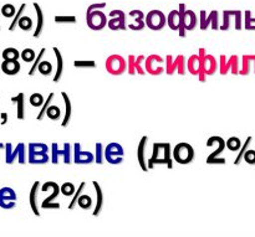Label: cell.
I'll use <instances>...</instances> for the list:
<instances>
[{
	"label": "cell",
	"instance_id": "6da1fadb",
	"mask_svg": "<svg viewBox=\"0 0 255 237\" xmlns=\"http://www.w3.org/2000/svg\"><path fill=\"white\" fill-rule=\"evenodd\" d=\"M154 165H166L168 169H173V156L169 143H153L152 156L148 159V168L153 169Z\"/></svg>",
	"mask_w": 255,
	"mask_h": 237
},
{
	"label": "cell",
	"instance_id": "7a4b0ae2",
	"mask_svg": "<svg viewBox=\"0 0 255 237\" xmlns=\"http://www.w3.org/2000/svg\"><path fill=\"white\" fill-rule=\"evenodd\" d=\"M51 160L49 157V147L45 143H29L27 161L31 165H44Z\"/></svg>",
	"mask_w": 255,
	"mask_h": 237
},
{
	"label": "cell",
	"instance_id": "3957f363",
	"mask_svg": "<svg viewBox=\"0 0 255 237\" xmlns=\"http://www.w3.org/2000/svg\"><path fill=\"white\" fill-rule=\"evenodd\" d=\"M199 57H201V67H202V74L198 77L201 82L207 81V76H213L217 71H218V60L206 52V49L201 47L198 51Z\"/></svg>",
	"mask_w": 255,
	"mask_h": 237
},
{
	"label": "cell",
	"instance_id": "277c9868",
	"mask_svg": "<svg viewBox=\"0 0 255 237\" xmlns=\"http://www.w3.org/2000/svg\"><path fill=\"white\" fill-rule=\"evenodd\" d=\"M26 146L24 143H17L15 148H12L11 143L5 144V163L7 165H11L15 161L24 165L27 163V156H26Z\"/></svg>",
	"mask_w": 255,
	"mask_h": 237
},
{
	"label": "cell",
	"instance_id": "5b68a950",
	"mask_svg": "<svg viewBox=\"0 0 255 237\" xmlns=\"http://www.w3.org/2000/svg\"><path fill=\"white\" fill-rule=\"evenodd\" d=\"M172 156H173V160L176 163L181 164V165H187V164H191L194 160L196 152H194L193 147L191 144L182 142V143H178L172 149Z\"/></svg>",
	"mask_w": 255,
	"mask_h": 237
},
{
	"label": "cell",
	"instance_id": "8992f818",
	"mask_svg": "<svg viewBox=\"0 0 255 237\" xmlns=\"http://www.w3.org/2000/svg\"><path fill=\"white\" fill-rule=\"evenodd\" d=\"M216 146V149L212 152L211 154L207 158V164L209 165H216V164H226V159L219 158V154L223 153L224 149L227 148L226 141H224L222 137L219 136H213L207 141V147H214Z\"/></svg>",
	"mask_w": 255,
	"mask_h": 237
},
{
	"label": "cell",
	"instance_id": "52a82bcc",
	"mask_svg": "<svg viewBox=\"0 0 255 237\" xmlns=\"http://www.w3.org/2000/svg\"><path fill=\"white\" fill-rule=\"evenodd\" d=\"M40 190H41L42 193H45V191L47 190H51V195H49L46 199L42 200L41 205H40L41 209H45V210H49V209H51V210H57V209L61 208L59 203H55V199L59 196V194H61V186H59V184L55 183V181H46V183L41 186Z\"/></svg>",
	"mask_w": 255,
	"mask_h": 237
},
{
	"label": "cell",
	"instance_id": "ba28073f",
	"mask_svg": "<svg viewBox=\"0 0 255 237\" xmlns=\"http://www.w3.org/2000/svg\"><path fill=\"white\" fill-rule=\"evenodd\" d=\"M168 76H173L176 72L178 75L184 76L187 72V60L184 55H178L176 59H173L172 55H167L166 56V70H164Z\"/></svg>",
	"mask_w": 255,
	"mask_h": 237
},
{
	"label": "cell",
	"instance_id": "9c48e42d",
	"mask_svg": "<svg viewBox=\"0 0 255 237\" xmlns=\"http://www.w3.org/2000/svg\"><path fill=\"white\" fill-rule=\"evenodd\" d=\"M105 67H106V71L112 76H121L127 71V61L121 55L115 54L107 57Z\"/></svg>",
	"mask_w": 255,
	"mask_h": 237
},
{
	"label": "cell",
	"instance_id": "30bf717a",
	"mask_svg": "<svg viewBox=\"0 0 255 237\" xmlns=\"http://www.w3.org/2000/svg\"><path fill=\"white\" fill-rule=\"evenodd\" d=\"M86 24L94 31H100L107 26V16L100 9L90 10L86 12Z\"/></svg>",
	"mask_w": 255,
	"mask_h": 237
},
{
	"label": "cell",
	"instance_id": "8fae6325",
	"mask_svg": "<svg viewBox=\"0 0 255 237\" xmlns=\"http://www.w3.org/2000/svg\"><path fill=\"white\" fill-rule=\"evenodd\" d=\"M124 156H125V151L122 148L121 144L116 143H110L109 146L105 148V160L107 163L112 164V165H119L124 161Z\"/></svg>",
	"mask_w": 255,
	"mask_h": 237
},
{
	"label": "cell",
	"instance_id": "7c38bea8",
	"mask_svg": "<svg viewBox=\"0 0 255 237\" xmlns=\"http://www.w3.org/2000/svg\"><path fill=\"white\" fill-rule=\"evenodd\" d=\"M239 57L238 55H232L229 59H227L226 55H221L219 57V72L222 76L228 75V72H232L234 76L239 75Z\"/></svg>",
	"mask_w": 255,
	"mask_h": 237
},
{
	"label": "cell",
	"instance_id": "4fadbf2b",
	"mask_svg": "<svg viewBox=\"0 0 255 237\" xmlns=\"http://www.w3.org/2000/svg\"><path fill=\"white\" fill-rule=\"evenodd\" d=\"M144 21H146V26H148V29L153 30V31H159L166 26L167 17L161 10H151L146 15Z\"/></svg>",
	"mask_w": 255,
	"mask_h": 237
},
{
	"label": "cell",
	"instance_id": "5bb4252c",
	"mask_svg": "<svg viewBox=\"0 0 255 237\" xmlns=\"http://www.w3.org/2000/svg\"><path fill=\"white\" fill-rule=\"evenodd\" d=\"M61 157L64 159V163L66 164H71L72 159H71V146L70 143H65L64 144V149H59V144L57 143H52L51 144V163L54 165H57L59 164V158Z\"/></svg>",
	"mask_w": 255,
	"mask_h": 237
},
{
	"label": "cell",
	"instance_id": "9a60e30c",
	"mask_svg": "<svg viewBox=\"0 0 255 237\" xmlns=\"http://www.w3.org/2000/svg\"><path fill=\"white\" fill-rule=\"evenodd\" d=\"M17 196L14 189L4 186L0 189V208L4 210H12L16 206Z\"/></svg>",
	"mask_w": 255,
	"mask_h": 237
},
{
	"label": "cell",
	"instance_id": "2e32d148",
	"mask_svg": "<svg viewBox=\"0 0 255 237\" xmlns=\"http://www.w3.org/2000/svg\"><path fill=\"white\" fill-rule=\"evenodd\" d=\"M164 60L162 59L159 55H149L148 57H146V60H144V70H146V72H148L149 75H152V76H159V75H162L164 72V70L162 66H157V64H162Z\"/></svg>",
	"mask_w": 255,
	"mask_h": 237
},
{
	"label": "cell",
	"instance_id": "e0dca14e",
	"mask_svg": "<svg viewBox=\"0 0 255 237\" xmlns=\"http://www.w3.org/2000/svg\"><path fill=\"white\" fill-rule=\"evenodd\" d=\"M110 17H111V20H109V22H107L110 30H112V31H119V30L127 29L126 14L122 10H112L110 12Z\"/></svg>",
	"mask_w": 255,
	"mask_h": 237
},
{
	"label": "cell",
	"instance_id": "ac0fdd59",
	"mask_svg": "<svg viewBox=\"0 0 255 237\" xmlns=\"http://www.w3.org/2000/svg\"><path fill=\"white\" fill-rule=\"evenodd\" d=\"M167 22H168V26L171 27L173 31H178L179 36L181 37L187 36V31L183 26L182 15H181V12H179V10H172V11L169 12Z\"/></svg>",
	"mask_w": 255,
	"mask_h": 237
},
{
	"label": "cell",
	"instance_id": "d6986e66",
	"mask_svg": "<svg viewBox=\"0 0 255 237\" xmlns=\"http://www.w3.org/2000/svg\"><path fill=\"white\" fill-rule=\"evenodd\" d=\"M147 147H148V137L143 136L139 141L138 147H137V160H138L139 166L144 173L149 170L148 159H147Z\"/></svg>",
	"mask_w": 255,
	"mask_h": 237
},
{
	"label": "cell",
	"instance_id": "ffe728a7",
	"mask_svg": "<svg viewBox=\"0 0 255 237\" xmlns=\"http://www.w3.org/2000/svg\"><path fill=\"white\" fill-rule=\"evenodd\" d=\"M179 12L182 15V21H183V26L186 29V31H192L197 27L198 21H197V15L196 12L192 11V10H187L186 5L181 4L179 5Z\"/></svg>",
	"mask_w": 255,
	"mask_h": 237
},
{
	"label": "cell",
	"instance_id": "44dd1931",
	"mask_svg": "<svg viewBox=\"0 0 255 237\" xmlns=\"http://www.w3.org/2000/svg\"><path fill=\"white\" fill-rule=\"evenodd\" d=\"M95 161V154L91 152H84L81 151V144L75 143L74 144V163L79 164V165H87Z\"/></svg>",
	"mask_w": 255,
	"mask_h": 237
},
{
	"label": "cell",
	"instance_id": "7402d4cb",
	"mask_svg": "<svg viewBox=\"0 0 255 237\" xmlns=\"http://www.w3.org/2000/svg\"><path fill=\"white\" fill-rule=\"evenodd\" d=\"M144 60H146V57L143 55H139L138 57H136L134 55H129L128 62H127V71H128V75L133 76V75L138 74L141 76H143L146 74V70L141 66V64Z\"/></svg>",
	"mask_w": 255,
	"mask_h": 237
},
{
	"label": "cell",
	"instance_id": "603a6c76",
	"mask_svg": "<svg viewBox=\"0 0 255 237\" xmlns=\"http://www.w3.org/2000/svg\"><path fill=\"white\" fill-rule=\"evenodd\" d=\"M209 26L213 30L221 29L218 22V12L212 11L211 14L207 15L206 11H201V24H199V27L202 30H207Z\"/></svg>",
	"mask_w": 255,
	"mask_h": 237
},
{
	"label": "cell",
	"instance_id": "cb8c5ba5",
	"mask_svg": "<svg viewBox=\"0 0 255 237\" xmlns=\"http://www.w3.org/2000/svg\"><path fill=\"white\" fill-rule=\"evenodd\" d=\"M41 188V185H40V181H35L34 184H32L31 189H30V193H29V205H30V209L32 210V213H34L35 216H37V218H40V210H39V203H37V196H39V189Z\"/></svg>",
	"mask_w": 255,
	"mask_h": 237
},
{
	"label": "cell",
	"instance_id": "d4e9b609",
	"mask_svg": "<svg viewBox=\"0 0 255 237\" xmlns=\"http://www.w3.org/2000/svg\"><path fill=\"white\" fill-rule=\"evenodd\" d=\"M129 16L133 17V22L128 24V29L133 30V31H141V30L144 29V26H146V21H144L146 16H144L141 10H132L129 12Z\"/></svg>",
	"mask_w": 255,
	"mask_h": 237
},
{
	"label": "cell",
	"instance_id": "484cf974",
	"mask_svg": "<svg viewBox=\"0 0 255 237\" xmlns=\"http://www.w3.org/2000/svg\"><path fill=\"white\" fill-rule=\"evenodd\" d=\"M12 104L16 106V118L19 121H24L25 119V94L22 92L17 93L16 96L10 98Z\"/></svg>",
	"mask_w": 255,
	"mask_h": 237
},
{
	"label": "cell",
	"instance_id": "4316f807",
	"mask_svg": "<svg viewBox=\"0 0 255 237\" xmlns=\"http://www.w3.org/2000/svg\"><path fill=\"white\" fill-rule=\"evenodd\" d=\"M20 62L19 60H4L1 62V71L7 76H15L20 72Z\"/></svg>",
	"mask_w": 255,
	"mask_h": 237
},
{
	"label": "cell",
	"instance_id": "83f0119b",
	"mask_svg": "<svg viewBox=\"0 0 255 237\" xmlns=\"http://www.w3.org/2000/svg\"><path fill=\"white\" fill-rule=\"evenodd\" d=\"M187 69L188 72L193 76L199 77L202 74V67H201V57L198 54H194L192 56H189V59L187 60Z\"/></svg>",
	"mask_w": 255,
	"mask_h": 237
},
{
	"label": "cell",
	"instance_id": "f1b7e54d",
	"mask_svg": "<svg viewBox=\"0 0 255 237\" xmlns=\"http://www.w3.org/2000/svg\"><path fill=\"white\" fill-rule=\"evenodd\" d=\"M92 185H94L95 188V191H96V208H95L94 213H92V215L95 216V218H97V216L101 214L102 211V208H104V203H105V195H104V191H102V188L101 185L99 184V181H92Z\"/></svg>",
	"mask_w": 255,
	"mask_h": 237
},
{
	"label": "cell",
	"instance_id": "f546056e",
	"mask_svg": "<svg viewBox=\"0 0 255 237\" xmlns=\"http://www.w3.org/2000/svg\"><path fill=\"white\" fill-rule=\"evenodd\" d=\"M61 97L64 99V104H65V114H64V119L61 121V127L65 128L70 124L71 122V117H72V103L71 99H70L69 94L66 92H61Z\"/></svg>",
	"mask_w": 255,
	"mask_h": 237
},
{
	"label": "cell",
	"instance_id": "4dcf8cb0",
	"mask_svg": "<svg viewBox=\"0 0 255 237\" xmlns=\"http://www.w3.org/2000/svg\"><path fill=\"white\" fill-rule=\"evenodd\" d=\"M54 54H55V57H56V71H55V75H54V79L52 81L55 82V83H57V82L61 79L62 77V74H64V69H65V64H64V57H62V54L61 51H60L57 47H54Z\"/></svg>",
	"mask_w": 255,
	"mask_h": 237
},
{
	"label": "cell",
	"instance_id": "1f68e13d",
	"mask_svg": "<svg viewBox=\"0 0 255 237\" xmlns=\"http://www.w3.org/2000/svg\"><path fill=\"white\" fill-rule=\"evenodd\" d=\"M252 66L254 67L255 74V55H243L242 56V69L239 70L241 76H248L251 74Z\"/></svg>",
	"mask_w": 255,
	"mask_h": 237
},
{
	"label": "cell",
	"instance_id": "d6a6232c",
	"mask_svg": "<svg viewBox=\"0 0 255 237\" xmlns=\"http://www.w3.org/2000/svg\"><path fill=\"white\" fill-rule=\"evenodd\" d=\"M34 7L35 10H36V15H37V25H36V30L34 31V37L35 39H37V37H40V35H41L42 30H44V14H42L41 9H40V6L37 4H34Z\"/></svg>",
	"mask_w": 255,
	"mask_h": 237
},
{
	"label": "cell",
	"instance_id": "836d02e7",
	"mask_svg": "<svg viewBox=\"0 0 255 237\" xmlns=\"http://www.w3.org/2000/svg\"><path fill=\"white\" fill-rule=\"evenodd\" d=\"M54 97H55V93H54V92H51V93L49 94V97H47V98L45 99L44 104H42V106H41V109H40V111H39V114H37V116H36L37 121H42V119H44V117L46 116V111H47V108H49L50 104H51V102H52V99H54Z\"/></svg>",
	"mask_w": 255,
	"mask_h": 237
},
{
	"label": "cell",
	"instance_id": "e575fe53",
	"mask_svg": "<svg viewBox=\"0 0 255 237\" xmlns=\"http://www.w3.org/2000/svg\"><path fill=\"white\" fill-rule=\"evenodd\" d=\"M52 70H54L52 64L50 61H46V60H42L39 66H37V71L42 76H50L52 74Z\"/></svg>",
	"mask_w": 255,
	"mask_h": 237
},
{
	"label": "cell",
	"instance_id": "d590c367",
	"mask_svg": "<svg viewBox=\"0 0 255 237\" xmlns=\"http://www.w3.org/2000/svg\"><path fill=\"white\" fill-rule=\"evenodd\" d=\"M252 139H253V137H248V138H247V141L244 142L243 146H242V148L239 149L238 156H237L236 160H234V165H239V164H241V161L243 160L244 153H246V152L248 151L249 146H251V143H252Z\"/></svg>",
	"mask_w": 255,
	"mask_h": 237
},
{
	"label": "cell",
	"instance_id": "8d00e7d4",
	"mask_svg": "<svg viewBox=\"0 0 255 237\" xmlns=\"http://www.w3.org/2000/svg\"><path fill=\"white\" fill-rule=\"evenodd\" d=\"M105 161V148L102 143L95 144V163L101 165Z\"/></svg>",
	"mask_w": 255,
	"mask_h": 237
},
{
	"label": "cell",
	"instance_id": "74e56055",
	"mask_svg": "<svg viewBox=\"0 0 255 237\" xmlns=\"http://www.w3.org/2000/svg\"><path fill=\"white\" fill-rule=\"evenodd\" d=\"M45 52H46V49H45V47H42V49L40 50L39 55H37V56H36V59H35V60H34V62H32L31 69H30V70H29V72H27V75H29L30 77H32V76H34L35 74H36V71H37V66H39L40 62L42 61V57H44Z\"/></svg>",
	"mask_w": 255,
	"mask_h": 237
},
{
	"label": "cell",
	"instance_id": "f35d334b",
	"mask_svg": "<svg viewBox=\"0 0 255 237\" xmlns=\"http://www.w3.org/2000/svg\"><path fill=\"white\" fill-rule=\"evenodd\" d=\"M226 144H227V148H228L231 152H239V149H241L242 146H243L241 139H239L238 137H231V138L226 142Z\"/></svg>",
	"mask_w": 255,
	"mask_h": 237
},
{
	"label": "cell",
	"instance_id": "ab89813d",
	"mask_svg": "<svg viewBox=\"0 0 255 237\" xmlns=\"http://www.w3.org/2000/svg\"><path fill=\"white\" fill-rule=\"evenodd\" d=\"M4 60H19L20 52L15 47H6L1 54Z\"/></svg>",
	"mask_w": 255,
	"mask_h": 237
},
{
	"label": "cell",
	"instance_id": "60d3db41",
	"mask_svg": "<svg viewBox=\"0 0 255 237\" xmlns=\"http://www.w3.org/2000/svg\"><path fill=\"white\" fill-rule=\"evenodd\" d=\"M85 188H86V183H85V181H82V183L80 184L79 189H77V190H76V193H75L74 196H72L71 201H70V204H69V210H74L75 206L77 205V200H79V196L81 195L82 191L85 190Z\"/></svg>",
	"mask_w": 255,
	"mask_h": 237
},
{
	"label": "cell",
	"instance_id": "b9f144b4",
	"mask_svg": "<svg viewBox=\"0 0 255 237\" xmlns=\"http://www.w3.org/2000/svg\"><path fill=\"white\" fill-rule=\"evenodd\" d=\"M29 102L32 107H35V108H41V106L44 104L45 99H44V96H42L41 93L36 92V93H32L31 96H30Z\"/></svg>",
	"mask_w": 255,
	"mask_h": 237
},
{
	"label": "cell",
	"instance_id": "7bdbcfd3",
	"mask_svg": "<svg viewBox=\"0 0 255 237\" xmlns=\"http://www.w3.org/2000/svg\"><path fill=\"white\" fill-rule=\"evenodd\" d=\"M77 205L82 209V210H89L92 208V199L89 195H80L79 200H77Z\"/></svg>",
	"mask_w": 255,
	"mask_h": 237
},
{
	"label": "cell",
	"instance_id": "ee69618b",
	"mask_svg": "<svg viewBox=\"0 0 255 237\" xmlns=\"http://www.w3.org/2000/svg\"><path fill=\"white\" fill-rule=\"evenodd\" d=\"M74 66L77 69H95L97 65L94 60H75Z\"/></svg>",
	"mask_w": 255,
	"mask_h": 237
},
{
	"label": "cell",
	"instance_id": "f6af8a7d",
	"mask_svg": "<svg viewBox=\"0 0 255 237\" xmlns=\"http://www.w3.org/2000/svg\"><path fill=\"white\" fill-rule=\"evenodd\" d=\"M20 57H21L22 61L29 64V62H34V60L36 59V54H35L34 50L27 47V49H24L21 52H20Z\"/></svg>",
	"mask_w": 255,
	"mask_h": 237
},
{
	"label": "cell",
	"instance_id": "bcb514c9",
	"mask_svg": "<svg viewBox=\"0 0 255 237\" xmlns=\"http://www.w3.org/2000/svg\"><path fill=\"white\" fill-rule=\"evenodd\" d=\"M77 189L75 188V185L72 183H64L61 185V194L64 196H66V198H72L74 196V194L76 193Z\"/></svg>",
	"mask_w": 255,
	"mask_h": 237
},
{
	"label": "cell",
	"instance_id": "7dc6e473",
	"mask_svg": "<svg viewBox=\"0 0 255 237\" xmlns=\"http://www.w3.org/2000/svg\"><path fill=\"white\" fill-rule=\"evenodd\" d=\"M46 116L49 117L51 121H57V119H60V117H61V111H60V108L57 106L50 104L49 108H47L46 111Z\"/></svg>",
	"mask_w": 255,
	"mask_h": 237
},
{
	"label": "cell",
	"instance_id": "c3c4849f",
	"mask_svg": "<svg viewBox=\"0 0 255 237\" xmlns=\"http://www.w3.org/2000/svg\"><path fill=\"white\" fill-rule=\"evenodd\" d=\"M17 26L24 31H29L32 29V20L29 16H21L17 22Z\"/></svg>",
	"mask_w": 255,
	"mask_h": 237
},
{
	"label": "cell",
	"instance_id": "681fc988",
	"mask_svg": "<svg viewBox=\"0 0 255 237\" xmlns=\"http://www.w3.org/2000/svg\"><path fill=\"white\" fill-rule=\"evenodd\" d=\"M243 159L249 164V165H255V151L254 149H248V151L244 153Z\"/></svg>",
	"mask_w": 255,
	"mask_h": 237
},
{
	"label": "cell",
	"instance_id": "f907efd6",
	"mask_svg": "<svg viewBox=\"0 0 255 237\" xmlns=\"http://www.w3.org/2000/svg\"><path fill=\"white\" fill-rule=\"evenodd\" d=\"M247 30H255V17H252L251 11H246V24Z\"/></svg>",
	"mask_w": 255,
	"mask_h": 237
},
{
	"label": "cell",
	"instance_id": "816d5d0a",
	"mask_svg": "<svg viewBox=\"0 0 255 237\" xmlns=\"http://www.w3.org/2000/svg\"><path fill=\"white\" fill-rule=\"evenodd\" d=\"M1 14L4 15L5 17H12L15 15V7L10 4L4 5L1 9Z\"/></svg>",
	"mask_w": 255,
	"mask_h": 237
},
{
	"label": "cell",
	"instance_id": "f5cc1de1",
	"mask_svg": "<svg viewBox=\"0 0 255 237\" xmlns=\"http://www.w3.org/2000/svg\"><path fill=\"white\" fill-rule=\"evenodd\" d=\"M24 9H25V5H21V7H20L19 12H17L16 16H15V19L12 20V22H11V24H10V26H9L10 31H14V30H15V27H16L17 22H19V19H20V17H21V16H20V15H21L22 10H24Z\"/></svg>",
	"mask_w": 255,
	"mask_h": 237
},
{
	"label": "cell",
	"instance_id": "db71d44e",
	"mask_svg": "<svg viewBox=\"0 0 255 237\" xmlns=\"http://www.w3.org/2000/svg\"><path fill=\"white\" fill-rule=\"evenodd\" d=\"M55 21L57 24H61V22H71V24H75L76 22V17L75 16H56L55 17Z\"/></svg>",
	"mask_w": 255,
	"mask_h": 237
},
{
	"label": "cell",
	"instance_id": "11a10c76",
	"mask_svg": "<svg viewBox=\"0 0 255 237\" xmlns=\"http://www.w3.org/2000/svg\"><path fill=\"white\" fill-rule=\"evenodd\" d=\"M105 6H106V4H105V2H101V4H92V5H90V6L87 7V9L96 10V9H102V7H105Z\"/></svg>",
	"mask_w": 255,
	"mask_h": 237
},
{
	"label": "cell",
	"instance_id": "9f6ffc18",
	"mask_svg": "<svg viewBox=\"0 0 255 237\" xmlns=\"http://www.w3.org/2000/svg\"><path fill=\"white\" fill-rule=\"evenodd\" d=\"M1 124L2 126H4V124H6V122H7V113H1Z\"/></svg>",
	"mask_w": 255,
	"mask_h": 237
},
{
	"label": "cell",
	"instance_id": "6f0895ef",
	"mask_svg": "<svg viewBox=\"0 0 255 237\" xmlns=\"http://www.w3.org/2000/svg\"><path fill=\"white\" fill-rule=\"evenodd\" d=\"M1 151H5V144L4 143H0V153H1Z\"/></svg>",
	"mask_w": 255,
	"mask_h": 237
},
{
	"label": "cell",
	"instance_id": "680465c9",
	"mask_svg": "<svg viewBox=\"0 0 255 237\" xmlns=\"http://www.w3.org/2000/svg\"><path fill=\"white\" fill-rule=\"evenodd\" d=\"M0 71H1V64H0Z\"/></svg>",
	"mask_w": 255,
	"mask_h": 237
}]
</instances>
